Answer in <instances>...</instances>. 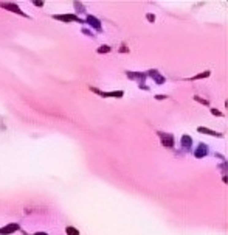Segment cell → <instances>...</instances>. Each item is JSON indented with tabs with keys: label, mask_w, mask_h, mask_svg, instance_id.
I'll return each instance as SVG.
<instances>
[{
	"label": "cell",
	"mask_w": 228,
	"mask_h": 235,
	"mask_svg": "<svg viewBox=\"0 0 228 235\" xmlns=\"http://www.w3.org/2000/svg\"><path fill=\"white\" fill-rule=\"evenodd\" d=\"M0 5L5 6V8H10V11H13V13H19V14L25 16V14L20 11V8H19V6H16V5H11V3H0Z\"/></svg>",
	"instance_id": "obj_2"
},
{
	"label": "cell",
	"mask_w": 228,
	"mask_h": 235,
	"mask_svg": "<svg viewBox=\"0 0 228 235\" xmlns=\"http://www.w3.org/2000/svg\"><path fill=\"white\" fill-rule=\"evenodd\" d=\"M210 75V72H205V73H200V75H197L196 78H203V76H208Z\"/></svg>",
	"instance_id": "obj_7"
},
{
	"label": "cell",
	"mask_w": 228,
	"mask_h": 235,
	"mask_svg": "<svg viewBox=\"0 0 228 235\" xmlns=\"http://www.w3.org/2000/svg\"><path fill=\"white\" fill-rule=\"evenodd\" d=\"M160 135H162V140H163V145H168L169 148H171V147L174 145V140H172V135H169V134H168L166 137H165L163 134H160Z\"/></svg>",
	"instance_id": "obj_3"
},
{
	"label": "cell",
	"mask_w": 228,
	"mask_h": 235,
	"mask_svg": "<svg viewBox=\"0 0 228 235\" xmlns=\"http://www.w3.org/2000/svg\"><path fill=\"white\" fill-rule=\"evenodd\" d=\"M34 235H47V233H44V232H37V233H34Z\"/></svg>",
	"instance_id": "obj_10"
},
{
	"label": "cell",
	"mask_w": 228,
	"mask_h": 235,
	"mask_svg": "<svg viewBox=\"0 0 228 235\" xmlns=\"http://www.w3.org/2000/svg\"><path fill=\"white\" fill-rule=\"evenodd\" d=\"M147 19H149V20H152V22H154V20H155V16H152V14H147Z\"/></svg>",
	"instance_id": "obj_8"
},
{
	"label": "cell",
	"mask_w": 228,
	"mask_h": 235,
	"mask_svg": "<svg viewBox=\"0 0 228 235\" xmlns=\"http://www.w3.org/2000/svg\"><path fill=\"white\" fill-rule=\"evenodd\" d=\"M199 132H207V134H210V135H216L217 132H214V131H211V129H207V128H199Z\"/></svg>",
	"instance_id": "obj_5"
},
{
	"label": "cell",
	"mask_w": 228,
	"mask_h": 235,
	"mask_svg": "<svg viewBox=\"0 0 228 235\" xmlns=\"http://www.w3.org/2000/svg\"><path fill=\"white\" fill-rule=\"evenodd\" d=\"M65 232H67V235H79V230L74 229V227H67Z\"/></svg>",
	"instance_id": "obj_4"
},
{
	"label": "cell",
	"mask_w": 228,
	"mask_h": 235,
	"mask_svg": "<svg viewBox=\"0 0 228 235\" xmlns=\"http://www.w3.org/2000/svg\"><path fill=\"white\" fill-rule=\"evenodd\" d=\"M211 112H213V114H214V115H222V114H220V112H219V111H216V109H213V111H211Z\"/></svg>",
	"instance_id": "obj_9"
},
{
	"label": "cell",
	"mask_w": 228,
	"mask_h": 235,
	"mask_svg": "<svg viewBox=\"0 0 228 235\" xmlns=\"http://www.w3.org/2000/svg\"><path fill=\"white\" fill-rule=\"evenodd\" d=\"M109 50H110V49H109L107 45H103V49H99L98 52H99V53H104V52H109Z\"/></svg>",
	"instance_id": "obj_6"
},
{
	"label": "cell",
	"mask_w": 228,
	"mask_h": 235,
	"mask_svg": "<svg viewBox=\"0 0 228 235\" xmlns=\"http://www.w3.org/2000/svg\"><path fill=\"white\" fill-rule=\"evenodd\" d=\"M17 229H19L17 224H10V226H6V227H3V229H0V233H2V235H5V233H13V232L17 230Z\"/></svg>",
	"instance_id": "obj_1"
}]
</instances>
